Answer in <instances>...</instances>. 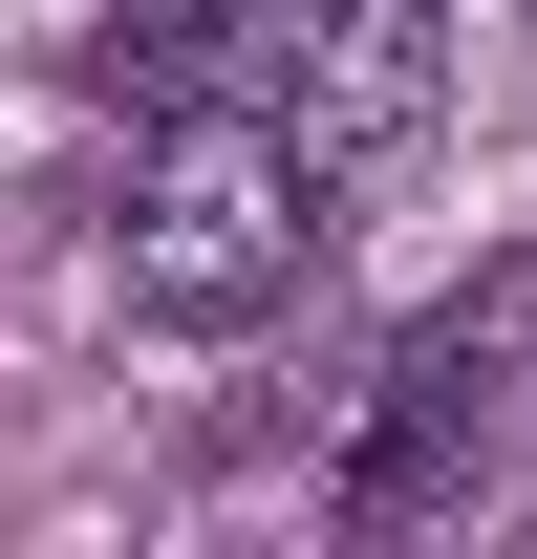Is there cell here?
<instances>
[{"label":"cell","mask_w":537,"mask_h":559,"mask_svg":"<svg viewBox=\"0 0 537 559\" xmlns=\"http://www.w3.org/2000/svg\"><path fill=\"white\" fill-rule=\"evenodd\" d=\"M108 280H130V323H172V345H237V323H279V301L323 280V151L279 130V108H194V130L130 173V237H108Z\"/></svg>","instance_id":"obj_1"},{"label":"cell","mask_w":537,"mask_h":559,"mask_svg":"<svg viewBox=\"0 0 537 559\" xmlns=\"http://www.w3.org/2000/svg\"><path fill=\"white\" fill-rule=\"evenodd\" d=\"M516 345H537V280H494V301H452V323H408V345H387V388H366V430H344V474H323L344 538H408V516H452V495H473V430H494Z\"/></svg>","instance_id":"obj_2"},{"label":"cell","mask_w":537,"mask_h":559,"mask_svg":"<svg viewBox=\"0 0 537 559\" xmlns=\"http://www.w3.org/2000/svg\"><path fill=\"white\" fill-rule=\"evenodd\" d=\"M237 44H259V108L344 173V151H408V130H430V86H452V0H259Z\"/></svg>","instance_id":"obj_3"}]
</instances>
